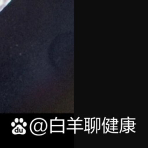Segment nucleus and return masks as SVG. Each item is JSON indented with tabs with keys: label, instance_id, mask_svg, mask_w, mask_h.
Returning <instances> with one entry per match:
<instances>
[{
	"label": "nucleus",
	"instance_id": "f257e3e1",
	"mask_svg": "<svg viewBox=\"0 0 148 148\" xmlns=\"http://www.w3.org/2000/svg\"><path fill=\"white\" fill-rule=\"evenodd\" d=\"M10 0H3V3H4V4H6V3H8L9 1H10Z\"/></svg>",
	"mask_w": 148,
	"mask_h": 148
},
{
	"label": "nucleus",
	"instance_id": "f03ea898",
	"mask_svg": "<svg viewBox=\"0 0 148 148\" xmlns=\"http://www.w3.org/2000/svg\"><path fill=\"white\" fill-rule=\"evenodd\" d=\"M5 4H3V5H2L1 6H0V10H1L2 9H3V8L5 7Z\"/></svg>",
	"mask_w": 148,
	"mask_h": 148
}]
</instances>
